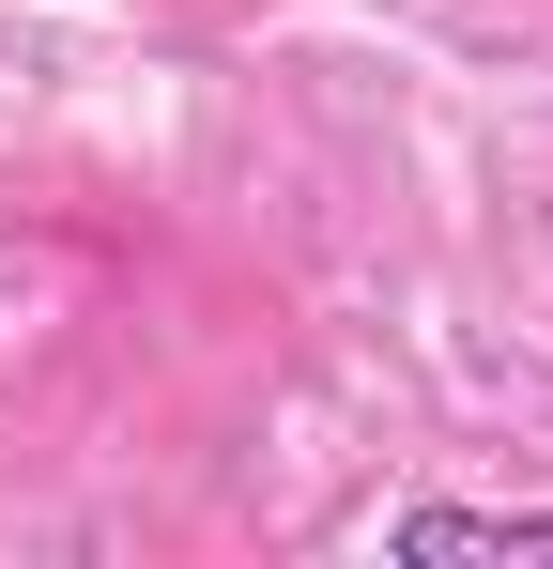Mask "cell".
<instances>
[{
    "label": "cell",
    "instance_id": "6da1fadb",
    "mask_svg": "<svg viewBox=\"0 0 553 569\" xmlns=\"http://www.w3.org/2000/svg\"><path fill=\"white\" fill-rule=\"evenodd\" d=\"M384 555H415V569H553V508H400Z\"/></svg>",
    "mask_w": 553,
    "mask_h": 569
}]
</instances>
